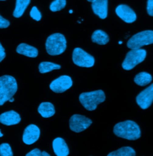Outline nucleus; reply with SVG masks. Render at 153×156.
Listing matches in <instances>:
<instances>
[{"instance_id":"39448f33","label":"nucleus","mask_w":153,"mask_h":156,"mask_svg":"<svg viewBox=\"0 0 153 156\" xmlns=\"http://www.w3.org/2000/svg\"><path fill=\"white\" fill-rule=\"evenodd\" d=\"M151 44H153V31L147 30L133 36L128 40L127 46L131 49H138Z\"/></svg>"},{"instance_id":"393cba45","label":"nucleus","mask_w":153,"mask_h":156,"mask_svg":"<svg viewBox=\"0 0 153 156\" xmlns=\"http://www.w3.org/2000/svg\"><path fill=\"white\" fill-rule=\"evenodd\" d=\"M30 16L33 20L36 21H39L41 19V14L40 12L38 10L37 7L34 6L32 8L31 12H30Z\"/></svg>"},{"instance_id":"c756f323","label":"nucleus","mask_w":153,"mask_h":156,"mask_svg":"<svg viewBox=\"0 0 153 156\" xmlns=\"http://www.w3.org/2000/svg\"><path fill=\"white\" fill-rule=\"evenodd\" d=\"M41 156H50V154L46 151H42L41 153Z\"/></svg>"},{"instance_id":"6ab92c4d","label":"nucleus","mask_w":153,"mask_h":156,"mask_svg":"<svg viewBox=\"0 0 153 156\" xmlns=\"http://www.w3.org/2000/svg\"><path fill=\"white\" fill-rule=\"evenodd\" d=\"M30 2L31 0H16L15 9L13 14V16L16 18H20L23 15Z\"/></svg>"},{"instance_id":"bb28decb","label":"nucleus","mask_w":153,"mask_h":156,"mask_svg":"<svg viewBox=\"0 0 153 156\" xmlns=\"http://www.w3.org/2000/svg\"><path fill=\"white\" fill-rule=\"evenodd\" d=\"M147 10L150 16H153V0H148Z\"/></svg>"},{"instance_id":"4468645a","label":"nucleus","mask_w":153,"mask_h":156,"mask_svg":"<svg viewBox=\"0 0 153 156\" xmlns=\"http://www.w3.org/2000/svg\"><path fill=\"white\" fill-rule=\"evenodd\" d=\"M21 118L15 111H10L0 115V122L5 126H12L19 124Z\"/></svg>"},{"instance_id":"5701e85b","label":"nucleus","mask_w":153,"mask_h":156,"mask_svg":"<svg viewBox=\"0 0 153 156\" xmlns=\"http://www.w3.org/2000/svg\"><path fill=\"white\" fill-rule=\"evenodd\" d=\"M66 4V0H55L53 1L50 5V9L52 12H58L65 8Z\"/></svg>"},{"instance_id":"ddd939ff","label":"nucleus","mask_w":153,"mask_h":156,"mask_svg":"<svg viewBox=\"0 0 153 156\" xmlns=\"http://www.w3.org/2000/svg\"><path fill=\"white\" fill-rule=\"evenodd\" d=\"M93 12L100 19L105 20L108 15V0H95L92 4Z\"/></svg>"},{"instance_id":"473e14b6","label":"nucleus","mask_w":153,"mask_h":156,"mask_svg":"<svg viewBox=\"0 0 153 156\" xmlns=\"http://www.w3.org/2000/svg\"><path fill=\"white\" fill-rule=\"evenodd\" d=\"M94 1H95V0H87V1L90 2H93Z\"/></svg>"},{"instance_id":"c85d7f7f","label":"nucleus","mask_w":153,"mask_h":156,"mask_svg":"<svg viewBox=\"0 0 153 156\" xmlns=\"http://www.w3.org/2000/svg\"><path fill=\"white\" fill-rule=\"evenodd\" d=\"M5 49L2 47V44L0 43V62L5 58Z\"/></svg>"},{"instance_id":"0eeeda50","label":"nucleus","mask_w":153,"mask_h":156,"mask_svg":"<svg viewBox=\"0 0 153 156\" xmlns=\"http://www.w3.org/2000/svg\"><path fill=\"white\" fill-rule=\"evenodd\" d=\"M73 61L76 65L81 67H92L95 64L94 57L80 48L74 49Z\"/></svg>"},{"instance_id":"412c9836","label":"nucleus","mask_w":153,"mask_h":156,"mask_svg":"<svg viewBox=\"0 0 153 156\" xmlns=\"http://www.w3.org/2000/svg\"><path fill=\"white\" fill-rule=\"evenodd\" d=\"M61 68L60 66L48 61L41 62L38 66L39 72L41 73H46L50 72H52L54 70H59Z\"/></svg>"},{"instance_id":"20e7f679","label":"nucleus","mask_w":153,"mask_h":156,"mask_svg":"<svg viewBox=\"0 0 153 156\" xmlns=\"http://www.w3.org/2000/svg\"><path fill=\"white\" fill-rule=\"evenodd\" d=\"M79 100L86 109L91 111L95 110L98 105L105 101V95L102 90H99L81 93Z\"/></svg>"},{"instance_id":"f257e3e1","label":"nucleus","mask_w":153,"mask_h":156,"mask_svg":"<svg viewBox=\"0 0 153 156\" xmlns=\"http://www.w3.org/2000/svg\"><path fill=\"white\" fill-rule=\"evenodd\" d=\"M114 133L118 137L131 140H136L141 135L139 126L131 120L117 124L114 127Z\"/></svg>"},{"instance_id":"9d476101","label":"nucleus","mask_w":153,"mask_h":156,"mask_svg":"<svg viewBox=\"0 0 153 156\" xmlns=\"http://www.w3.org/2000/svg\"><path fill=\"white\" fill-rule=\"evenodd\" d=\"M136 100L141 109L148 108L153 102V83L140 93L136 97Z\"/></svg>"},{"instance_id":"2eb2a0df","label":"nucleus","mask_w":153,"mask_h":156,"mask_svg":"<svg viewBox=\"0 0 153 156\" xmlns=\"http://www.w3.org/2000/svg\"><path fill=\"white\" fill-rule=\"evenodd\" d=\"M53 149L57 156H67L70 153L68 147L65 140L61 137L55 138L53 141Z\"/></svg>"},{"instance_id":"f704fd0d","label":"nucleus","mask_w":153,"mask_h":156,"mask_svg":"<svg viewBox=\"0 0 153 156\" xmlns=\"http://www.w3.org/2000/svg\"><path fill=\"white\" fill-rule=\"evenodd\" d=\"M118 43H119L120 44H122V43H123V42H122V41H120L118 42Z\"/></svg>"},{"instance_id":"423d86ee","label":"nucleus","mask_w":153,"mask_h":156,"mask_svg":"<svg viewBox=\"0 0 153 156\" xmlns=\"http://www.w3.org/2000/svg\"><path fill=\"white\" fill-rule=\"evenodd\" d=\"M146 56L147 52L144 49H132L127 54L122 64V67L126 70H131L138 64L143 62Z\"/></svg>"},{"instance_id":"cd10ccee","label":"nucleus","mask_w":153,"mask_h":156,"mask_svg":"<svg viewBox=\"0 0 153 156\" xmlns=\"http://www.w3.org/2000/svg\"><path fill=\"white\" fill-rule=\"evenodd\" d=\"M41 153L42 152L39 150L38 148H35L27 153L26 154V156H41Z\"/></svg>"},{"instance_id":"a878e982","label":"nucleus","mask_w":153,"mask_h":156,"mask_svg":"<svg viewBox=\"0 0 153 156\" xmlns=\"http://www.w3.org/2000/svg\"><path fill=\"white\" fill-rule=\"evenodd\" d=\"M10 22L0 15V28H7L10 25Z\"/></svg>"},{"instance_id":"7ed1b4c3","label":"nucleus","mask_w":153,"mask_h":156,"mask_svg":"<svg viewBox=\"0 0 153 156\" xmlns=\"http://www.w3.org/2000/svg\"><path fill=\"white\" fill-rule=\"evenodd\" d=\"M47 52L52 56L62 54L66 49V40L65 36L60 33L50 35L46 40Z\"/></svg>"},{"instance_id":"dca6fc26","label":"nucleus","mask_w":153,"mask_h":156,"mask_svg":"<svg viewBox=\"0 0 153 156\" xmlns=\"http://www.w3.org/2000/svg\"><path fill=\"white\" fill-rule=\"evenodd\" d=\"M16 52L21 55L30 58H36L38 55L37 48L26 43H21L16 48Z\"/></svg>"},{"instance_id":"9b49d317","label":"nucleus","mask_w":153,"mask_h":156,"mask_svg":"<svg viewBox=\"0 0 153 156\" xmlns=\"http://www.w3.org/2000/svg\"><path fill=\"white\" fill-rule=\"evenodd\" d=\"M117 16L126 23H131L136 20V15L134 10L128 5H119L115 9Z\"/></svg>"},{"instance_id":"2f4dec72","label":"nucleus","mask_w":153,"mask_h":156,"mask_svg":"<svg viewBox=\"0 0 153 156\" xmlns=\"http://www.w3.org/2000/svg\"><path fill=\"white\" fill-rule=\"evenodd\" d=\"M69 13H71H71H73V10H70L69 11Z\"/></svg>"},{"instance_id":"1a4fd4ad","label":"nucleus","mask_w":153,"mask_h":156,"mask_svg":"<svg viewBox=\"0 0 153 156\" xmlns=\"http://www.w3.org/2000/svg\"><path fill=\"white\" fill-rule=\"evenodd\" d=\"M72 85L73 80L71 77L63 75L53 80L50 85V88L56 93H62L70 89Z\"/></svg>"},{"instance_id":"aec40b11","label":"nucleus","mask_w":153,"mask_h":156,"mask_svg":"<svg viewBox=\"0 0 153 156\" xmlns=\"http://www.w3.org/2000/svg\"><path fill=\"white\" fill-rule=\"evenodd\" d=\"M134 82L139 86H146L152 81V76L148 73L143 72L136 75L134 79Z\"/></svg>"},{"instance_id":"4be33fe9","label":"nucleus","mask_w":153,"mask_h":156,"mask_svg":"<svg viewBox=\"0 0 153 156\" xmlns=\"http://www.w3.org/2000/svg\"><path fill=\"white\" fill-rule=\"evenodd\" d=\"M135 151L130 147H124L113 151L108 154V156H134Z\"/></svg>"},{"instance_id":"f03ea898","label":"nucleus","mask_w":153,"mask_h":156,"mask_svg":"<svg viewBox=\"0 0 153 156\" xmlns=\"http://www.w3.org/2000/svg\"><path fill=\"white\" fill-rule=\"evenodd\" d=\"M18 90V83L15 78L10 75L0 77V106L16 94Z\"/></svg>"},{"instance_id":"f3484780","label":"nucleus","mask_w":153,"mask_h":156,"mask_svg":"<svg viewBox=\"0 0 153 156\" xmlns=\"http://www.w3.org/2000/svg\"><path fill=\"white\" fill-rule=\"evenodd\" d=\"M38 113L43 118H50L55 114V109L53 105L50 102L41 103L38 108Z\"/></svg>"},{"instance_id":"a211bd4d","label":"nucleus","mask_w":153,"mask_h":156,"mask_svg":"<svg viewBox=\"0 0 153 156\" xmlns=\"http://www.w3.org/2000/svg\"><path fill=\"white\" fill-rule=\"evenodd\" d=\"M92 40L100 45H104L108 43L110 39L108 34L102 30H96L92 36Z\"/></svg>"},{"instance_id":"7c9ffc66","label":"nucleus","mask_w":153,"mask_h":156,"mask_svg":"<svg viewBox=\"0 0 153 156\" xmlns=\"http://www.w3.org/2000/svg\"><path fill=\"white\" fill-rule=\"evenodd\" d=\"M8 101H9L10 102H13V101H15V98L12 97V98H11L9 99Z\"/></svg>"},{"instance_id":"f8f14e48","label":"nucleus","mask_w":153,"mask_h":156,"mask_svg":"<svg viewBox=\"0 0 153 156\" xmlns=\"http://www.w3.org/2000/svg\"><path fill=\"white\" fill-rule=\"evenodd\" d=\"M40 136V130L35 124H30L26 127L23 134V142L26 145H31L37 141Z\"/></svg>"},{"instance_id":"c9c22d12","label":"nucleus","mask_w":153,"mask_h":156,"mask_svg":"<svg viewBox=\"0 0 153 156\" xmlns=\"http://www.w3.org/2000/svg\"><path fill=\"white\" fill-rule=\"evenodd\" d=\"M0 1H5V0H0Z\"/></svg>"},{"instance_id":"b1692460","label":"nucleus","mask_w":153,"mask_h":156,"mask_svg":"<svg viewBox=\"0 0 153 156\" xmlns=\"http://www.w3.org/2000/svg\"><path fill=\"white\" fill-rule=\"evenodd\" d=\"M13 153L11 147L7 143L0 145V156H13Z\"/></svg>"},{"instance_id":"6e6552de","label":"nucleus","mask_w":153,"mask_h":156,"mask_svg":"<svg viewBox=\"0 0 153 156\" xmlns=\"http://www.w3.org/2000/svg\"><path fill=\"white\" fill-rule=\"evenodd\" d=\"M92 124V121L84 115L75 114L70 119V127L74 132L80 133L87 129Z\"/></svg>"},{"instance_id":"72a5a7b5","label":"nucleus","mask_w":153,"mask_h":156,"mask_svg":"<svg viewBox=\"0 0 153 156\" xmlns=\"http://www.w3.org/2000/svg\"><path fill=\"white\" fill-rule=\"evenodd\" d=\"M2 136H3V134H2V133H1V130H0V137Z\"/></svg>"}]
</instances>
